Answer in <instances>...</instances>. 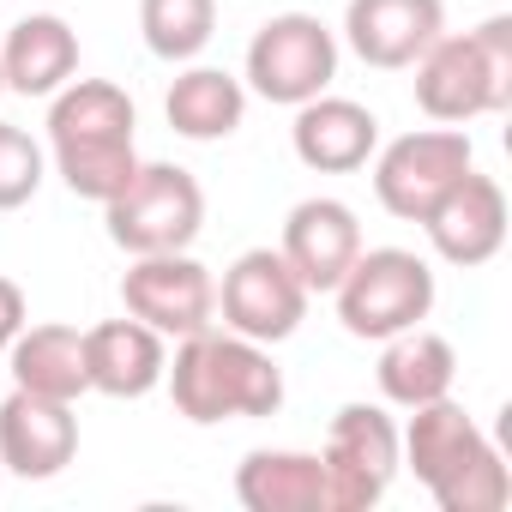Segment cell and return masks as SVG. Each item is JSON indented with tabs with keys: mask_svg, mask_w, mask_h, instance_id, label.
Here are the masks:
<instances>
[{
	"mask_svg": "<svg viewBox=\"0 0 512 512\" xmlns=\"http://www.w3.org/2000/svg\"><path fill=\"white\" fill-rule=\"evenodd\" d=\"M398 452L416 470V482L434 494L440 512H500L512 500L506 458L476 428V416L452 398L416 404L410 422L398 428Z\"/></svg>",
	"mask_w": 512,
	"mask_h": 512,
	"instance_id": "3",
	"label": "cell"
},
{
	"mask_svg": "<svg viewBox=\"0 0 512 512\" xmlns=\"http://www.w3.org/2000/svg\"><path fill=\"white\" fill-rule=\"evenodd\" d=\"M290 145L314 175H350V169H368V157L380 151V121L368 103L320 91V97L296 103Z\"/></svg>",
	"mask_w": 512,
	"mask_h": 512,
	"instance_id": "16",
	"label": "cell"
},
{
	"mask_svg": "<svg viewBox=\"0 0 512 512\" xmlns=\"http://www.w3.org/2000/svg\"><path fill=\"white\" fill-rule=\"evenodd\" d=\"M320 464H326V500H332V512H368V506H380L386 488H392V476L404 470L398 422L380 404H344L332 416V428H326Z\"/></svg>",
	"mask_w": 512,
	"mask_h": 512,
	"instance_id": "7",
	"label": "cell"
},
{
	"mask_svg": "<svg viewBox=\"0 0 512 512\" xmlns=\"http://www.w3.org/2000/svg\"><path fill=\"white\" fill-rule=\"evenodd\" d=\"M139 31L157 61H193L217 31V0H139Z\"/></svg>",
	"mask_w": 512,
	"mask_h": 512,
	"instance_id": "23",
	"label": "cell"
},
{
	"mask_svg": "<svg viewBox=\"0 0 512 512\" xmlns=\"http://www.w3.org/2000/svg\"><path fill=\"white\" fill-rule=\"evenodd\" d=\"M7 368H13V386L43 392V398H61V404H79L91 392L85 332H73V326H25L7 344Z\"/></svg>",
	"mask_w": 512,
	"mask_h": 512,
	"instance_id": "21",
	"label": "cell"
},
{
	"mask_svg": "<svg viewBox=\"0 0 512 512\" xmlns=\"http://www.w3.org/2000/svg\"><path fill=\"white\" fill-rule=\"evenodd\" d=\"M163 115H169V127L181 139H199V145L229 139L241 127V115H247V85L235 73H223V67H187L169 85Z\"/></svg>",
	"mask_w": 512,
	"mask_h": 512,
	"instance_id": "22",
	"label": "cell"
},
{
	"mask_svg": "<svg viewBox=\"0 0 512 512\" xmlns=\"http://www.w3.org/2000/svg\"><path fill=\"white\" fill-rule=\"evenodd\" d=\"M476 163L470 133L464 127H416L392 145L374 151V199L398 217V223H422L434 211V199Z\"/></svg>",
	"mask_w": 512,
	"mask_h": 512,
	"instance_id": "10",
	"label": "cell"
},
{
	"mask_svg": "<svg viewBox=\"0 0 512 512\" xmlns=\"http://www.w3.org/2000/svg\"><path fill=\"white\" fill-rule=\"evenodd\" d=\"M338 320L350 338H392V332H410L434 314V266L410 247H362L356 266L338 278Z\"/></svg>",
	"mask_w": 512,
	"mask_h": 512,
	"instance_id": "5",
	"label": "cell"
},
{
	"mask_svg": "<svg viewBox=\"0 0 512 512\" xmlns=\"http://www.w3.org/2000/svg\"><path fill=\"white\" fill-rule=\"evenodd\" d=\"M332 79H338V37L314 13H278L253 31V43H247L253 97L296 109V103L332 91Z\"/></svg>",
	"mask_w": 512,
	"mask_h": 512,
	"instance_id": "8",
	"label": "cell"
},
{
	"mask_svg": "<svg viewBox=\"0 0 512 512\" xmlns=\"http://www.w3.org/2000/svg\"><path fill=\"white\" fill-rule=\"evenodd\" d=\"M79 458V416L61 398L13 386L0 398V470L25 482H49Z\"/></svg>",
	"mask_w": 512,
	"mask_h": 512,
	"instance_id": "13",
	"label": "cell"
},
{
	"mask_svg": "<svg viewBox=\"0 0 512 512\" xmlns=\"http://www.w3.org/2000/svg\"><path fill=\"white\" fill-rule=\"evenodd\" d=\"M133 97L109 79H67L49 97V157L67 193L109 205L133 175H139V145H133Z\"/></svg>",
	"mask_w": 512,
	"mask_h": 512,
	"instance_id": "1",
	"label": "cell"
},
{
	"mask_svg": "<svg viewBox=\"0 0 512 512\" xmlns=\"http://www.w3.org/2000/svg\"><path fill=\"white\" fill-rule=\"evenodd\" d=\"M43 169H49L43 145H37L25 127L0 121V211L31 205V199H37V187H43Z\"/></svg>",
	"mask_w": 512,
	"mask_h": 512,
	"instance_id": "24",
	"label": "cell"
},
{
	"mask_svg": "<svg viewBox=\"0 0 512 512\" xmlns=\"http://www.w3.org/2000/svg\"><path fill=\"white\" fill-rule=\"evenodd\" d=\"M380 398L398 404V410H416V404H434V398H452V380H458V356L440 332L428 326H410V332H392L380 338Z\"/></svg>",
	"mask_w": 512,
	"mask_h": 512,
	"instance_id": "20",
	"label": "cell"
},
{
	"mask_svg": "<svg viewBox=\"0 0 512 512\" xmlns=\"http://www.w3.org/2000/svg\"><path fill=\"white\" fill-rule=\"evenodd\" d=\"M163 386H169L175 410L199 428L253 422V416L284 410V374L272 362V344H253V338H235V332H217V326H205L193 338H175Z\"/></svg>",
	"mask_w": 512,
	"mask_h": 512,
	"instance_id": "2",
	"label": "cell"
},
{
	"mask_svg": "<svg viewBox=\"0 0 512 512\" xmlns=\"http://www.w3.org/2000/svg\"><path fill=\"white\" fill-rule=\"evenodd\" d=\"M31 326V308H25V290L13 278H0V356H7V344Z\"/></svg>",
	"mask_w": 512,
	"mask_h": 512,
	"instance_id": "25",
	"label": "cell"
},
{
	"mask_svg": "<svg viewBox=\"0 0 512 512\" xmlns=\"http://www.w3.org/2000/svg\"><path fill=\"white\" fill-rule=\"evenodd\" d=\"M440 31H446V0H350L344 7V43L380 73L416 67Z\"/></svg>",
	"mask_w": 512,
	"mask_h": 512,
	"instance_id": "15",
	"label": "cell"
},
{
	"mask_svg": "<svg viewBox=\"0 0 512 512\" xmlns=\"http://www.w3.org/2000/svg\"><path fill=\"white\" fill-rule=\"evenodd\" d=\"M278 253L290 260V272L308 284V296H332L338 278L356 266L362 253V223L344 199H302L290 217H284V241Z\"/></svg>",
	"mask_w": 512,
	"mask_h": 512,
	"instance_id": "14",
	"label": "cell"
},
{
	"mask_svg": "<svg viewBox=\"0 0 512 512\" xmlns=\"http://www.w3.org/2000/svg\"><path fill=\"white\" fill-rule=\"evenodd\" d=\"M79 73V31L55 13H31L0 43V79L19 97H55Z\"/></svg>",
	"mask_w": 512,
	"mask_h": 512,
	"instance_id": "19",
	"label": "cell"
},
{
	"mask_svg": "<svg viewBox=\"0 0 512 512\" xmlns=\"http://www.w3.org/2000/svg\"><path fill=\"white\" fill-rule=\"evenodd\" d=\"M422 229H428V247L440 253L446 266H464V272L488 266L494 253H500V241H506V193H500V181L470 163L434 199V211L422 217Z\"/></svg>",
	"mask_w": 512,
	"mask_h": 512,
	"instance_id": "12",
	"label": "cell"
},
{
	"mask_svg": "<svg viewBox=\"0 0 512 512\" xmlns=\"http://www.w3.org/2000/svg\"><path fill=\"white\" fill-rule=\"evenodd\" d=\"M0 91H7V79H0Z\"/></svg>",
	"mask_w": 512,
	"mask_h": 512,
	"instance_id": "26",
	"label": "cell"
},
{
	"mask_svg": "<svg viewBox=\"0 0 512 512\" xmlns=\"http://www.w3.org/2000/svg\"><path fill=\"white\" fill-rule=\"evenodd\" d=\"M163 368H169V338L133 314L85 332V374H91V392L103 398H145L163 386Z\"/></svg>",
	"mask_w": 512,
	"mask_h": 512,
	"instance_id": "17",
	"label": "cell"
},
{
	"mask_svg": "<svg viewBox=\"0 0 512 512\" xmlns=\"http://www.w3.org/2000/svg\"><path fill=\"white\" fill-rule=\"evenodd\" d=\"M109 241L139 260V253H181L205 229V187L181 163H139V175L103 205Z\"/></svg>",
	"mask_w": 512,
	"mask_h": 512,
	"instance_id": "6",
	"label": "cell"
},
{
	"mask_svg": "<svg viewBox=\"0 0 512 512\" xmlns=\"http://www.w3.org/2000/svg\"><path fill=\"white\" fill-rule=\"evenodd\" d=\"M217 314L223 332L253 338V344H284L308 320V284L290 272L278 247H247L217 284Z\"/></svg>",
	"mask_w": 512,
	"mask_h": 512,
	"instance_id": "9",
	"label": "cell"
},
{
	"mask_svg": "<svg viewBox=\"0 0 512 512\" xmlns=\"http://www.w3.org/2000/svg\"><path fill=\"white\" fill-rule=\"evenodd\" d=\"M512 103V19L494 13L464 37H434L416 61V109L440 127L500 115Z\"/></svg>",
	"mask_w": 512,
	"mask_h": 512,
	"instance_id": "4",
	"label": "cell"
},
{
	"mask_svg": "<svg viewBox=\"0 0 512 512\" xmlns=\"http://www.w3.org/2000/svg\"><path fill=\"white\" fill-rule=\"evenodd\" d=\"M0 476H7V470H0Z\"/></svg>",
	"mask_w": 512,
	"mask_h": 512,
	"instance_id": "27",
	"label": "cell"
},
{
	"mask_svg": "<svg viewBox=\"0 0 512 512\" xmlns=\"http://www.w3.org/2000/svg\"><path fill=\"white\" fill-rule=\"evenodd\" d=\"M121 308L163 338H193L217 320V278L193 253H139L121 272Z\"/></svg>",
	"mask_w": 512,
	"mask_h": 512,
	"instance_id": "11",
	"label": "cell"
},
{
	"mask_svg": "<svg viewBox=\"0 0 512 512\" xmlns=\"http://www.w3.org/2000/svg\"><path fill=\"white\" fill-rule=\"evenodd\" d=\"M235 500L247 512H332L326 500V464L320 452H290V446H260L235 470Z\"/></svg>",
	"mask_w": 512,
	"mask_h": 512,
	"instance_id": "18",
	"label": "cell"
}]
</instances>
